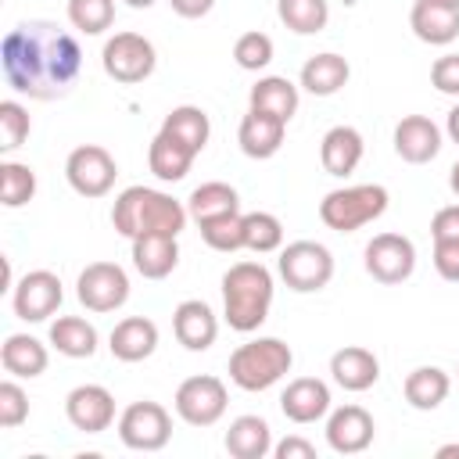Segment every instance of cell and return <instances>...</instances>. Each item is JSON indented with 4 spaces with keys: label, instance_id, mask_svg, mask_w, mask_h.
I'll list each match as a JSON object with an SVG mask.
<instances>
[{
    "label": "cell",
    "instance_id": "obj_1",
    "mask_svg": "<svg viewBox=\"0 0 459 459\" xmlns=\"http://www.w3.org/2000/svg\"><path fill=\"white\" fill-rule=\"evenodd\" d=\"M0 65H4V82L14 93L32 100H57L79 79L82 50L79 39L57 22L32 18L7 29L0 43Z\"/></svg>",
    "mask_w": 459,
    "mask_h": 459
},
{
    "label": "cell",
    "instance_id": "obj_2",
    "mask_svg": "<svg viewBox=\"0 0 459 459\" xmlns=\"http://www.w3.org/2000/svg\"><path fill=\"white\" fill-rule=\"evenodd\" d=\"M186 219H190L186 204H179L172 194L154 190V186H126L111 204V226L126 240H133L140 233H172V237H179Z\"/></svg>",
    "mask_w": 459,
    "mask_h": 459
},
{
    "label": "cell",
    "instance_id": "obj_3",
    "mask_svg": "<svg viewBox=\"0 0 459 459\" xmlns=\"http://www.w3.org/2000/svg\"><path fill=\"white\" fill-rule=\"evenodd\" d=\"M273 273L262 262H233L222 273V316L230 330L255 333L269 319L273 305Z\"/></svg>",
    "mask_w": 459,
    "mask_h": 459
},
{
    "label": "cell",
    "instance_id": "obj_4",
    "mask_svg": "<svg viewBox=\"0 0 459 459\" xmlns=\"http://www.w3.org/2000/svg\"><path fill=\"white\" fill-rule=\"evenodd\" d=\"M294 366V351L290 344H283L280 337H255L247 344H240L230 355V380L240 391H269L273 384H280Z\"/></svg>",
    "mask_w": 459,
    "mask_h": 459
},
{
    "label": "cell",
    "instance_id": "obj_5",
    "mask_svg": "<svg viewBox=\"0 0 459 459\" xmlns=\"http://www.w3.org/2000/svg\"><path fill=\"white\" fill-rule=\"evenodd\" d=\"M387 186L380 183H355V186H337L319 201V219L326 230L337 233H355L369 222H377L387 212Z\"/></svg>",
    "mask_w": 459,
    "mask_h": 459
},
{
    "label": "cell",
    "instance_id": "obj_6",
    "mask_svg": "<svg viewBox=\"0 0 459 459\" xmlns=\"http://www.w3.org/2000/svg\"><path fill=\"white\" fill-rule=\"evenodd\" d=\"M276 269H280V280L290 290L312 294V290H323L333 280V255L319 240H294L280 251Z\"/></svg>",
    "mask_w": 459,
    "mask_h": 459
},
{
    "label": "cell",
    "instance_id": "obj_7",
    "mask_svg": "<svg viewBox=\"0 0 459 459\" xmlns=\"http://www.w3.org/2000/svg\"><path fill=\"white\" fill-rule=\"evenodd\" d=\"M100 65H104V75L108 79L126 82V86H136V82L151 79V72L158 65V50L140 32H115L104 43V50H100Z\"/></svg>",
    "mask_w": 459,
    "mask_h": 459
},
{
    "label": "cell",
    "instance_id": "obj_8",
    "mask_svg": "<svg viewBox=\"0 0 459 459\" xmlns=\"http://www.w3.org/2000/svg\"><path fill=\"white\" fill-rule=\"evenodd\" d=\"M118 437L133 452H161L172 437V416L161 402L140 398L122 409L118 416Z\"/></svg>",
    "mask_w": 459,
    "mask_h": 459
},
{
    "label": "cell",
    "instance_id": "obj_9",
    "mask_svg": "<svg viewBox=\"0 0 459 459\" xmlns=\"http://www.w3.org/2000/svg\"><path fill=\"white\" fill-rule=\"evenodd\" d=\"M176 416L190 427H212L222 420L226 405H230V391L219 377L212 373H197V377H186L179 387H176Z\"/></svg>",
    "mask_w": 459,
    "mask_h": 459
},
{
    "label": "cell",
    "instance_id": "obj_10",
    "mask_svg": "<svg viewBox=\"0 0 459 459\" xmlns=\"http://www.w3.org/2000/svg\"><path fill=\"white\" fill-rule=\"evenodd\" d=\"M115 176H118V165L111 158V151L100 143H79L65 158V179L79 197H90V201L104 197L115 186Z\"/></svg>",
    "mask_w": 459,
    "mask_h": 459
},
{
    "label": "cell",
    "instance_id": "obj_11",
    "mask_svg": "<svg viewBox=\"0 0 459 459\" xmlns=\"http://www.w3.org/2000/svg\"><path fill=\"white\" fill-rule=\"evenodd\" d=\"M75 298L90 312H115L129 301V276L118 262H90L75 280Z\"/></svg>",
    "mask_w": 459,
    "mask_h": 459
},
{
    "label": "cell",
    "instance_id": "obj_12",
    "mask_svg": "<svg viewBox=\"0 0 459 459\" xmlns=\"http://www.w3.org/2000/svg\"><path fill=\"white\" fill-rule=\"evenodd\" d=\"M362 265L377 283H405L416 269V244L402 233H377L362 251Z\"/></svg>",
    "mask_w": 459,
    "mask_h": 459
},
{
    "label": "cell",
    "instance_id": "obj_13",
    "mask_svg": "<svg viewBox=\"0 0 459 459\" xmlns=\"http://www.w3.org/2000/svg\"><path fill=\"white\" fill-rule=\"evenodd\" d=\"M65 301V290H61V276L50 273V269H32L25 273L14 290H11V308L18 319L25 323H47Z\"/></svg>",
    "mask_w": 459,
    "mask_h": 459
},
{
    "label": "cell",
    "instance_id": "obj_14",
    "mask_svg": "<svg viewBox=\"0 0 459 459\" xmlns=\"http://www.w3.org/2000/svg\"><path fill=\"white\" fill-rule=\"evenodd\" d=\"M65 416L82 434H100L115 423V394L104 384H79L65 394Z\"/></svg>",
    "mask_w": 459,
    "mask_h": 459
},
{
    "label": "cell",
    "instance_id": "obj_15",
    "mask_svg": "<svg viewBox=\"0 0 459 459\" xmlns=\"http://www.w3.org/2000/svg\"><path fill=\"white\" fill-rule=\"evenodd\" d=\"M377 423L362 405H337L326 412V445L337 455H359L373 445Z\"/></svg>",
    "mask_w": 459,
    "mask_h": 459
},
{
    "label": "cell",
    "instance_id": "obj_16",
    "mask_svg": "<svg viewBox=\"0 0 459 459\" xmlns=\"http://www.w3.org/2000/svg\"><path fill=\"white\" fill-rule=\"evenodd\" d=\"M172 333L186 351H208L215 344V337H219V319H215L208 301L186 298L172 312Z\"/></svg>",
    "mask_w": 459,
    "mask_h": 459
},
{
    "label": "cell",
    "instance_id": "obj_17",
    "mask_svg": "<svg viewBox=\"0 0 459 459\" xmlns=\"http://www.w3.org/2000/svg\"><path fill=\"white\" fill-rule=\"evenodd\" d=\"M330 405H333L330 387H326V380H319V377H298V380H290V384L283 387V394H280L283 416H287L290 423H301V427L323 420V416L330 412Z\"/></svg>",
    "mask_w": 459,
    "mask_h": 459
},
{
    "label": "cell",
    "instance_id": "obj_18",
    "mask_svg": "<svg viewBox=\"0 0 459 459\" xmlns=\"http://www.w3.org/2000/svg\"><path fill=\"white\" fill-rule=\"evenodd\" d=\"M441 151V129L427 115H405L394 126V154L409 165H427Z\"/></svg>",
    "mask_w": 459,
    "mask_h": 459
},
{
    "label": "cell",
    "instance_id": "obj_19",
    "mask_svg": "<svg viewBox=\"0 0 459 459\" xmlns=\"http://www.w3.org/2000/svg\"><path fill=\"white\" fill-rule=\"evenodd\" d=\"M330 377L337 387H344L351 394L369 391L380 380V359L362 344H344L330 355Z\"/></svg>",
    "mask_w": 459,
    "mask_h": 459
},
{
    "label": "cell",
    "instance_id": "obj_20",
    "mask_svg": "<svg viewBox=\"0 0 459 459\" xmlns=\"http://www.w3.org/2000/svg\"><path fill=\"white\" fill-rule=\"evenodd\" d=\"M108 348L118 362H143L158 348V323L147 319V316H126V319L115 323V330L108 337Z\"/></svg>",
    "mask_w": 459,
    "mask_h": 459
},
{
    "label": "cell",
    "instance_id": "obj_21",
    "mask_svg": "<svg viewBox=\"0 0 459 459\" xmlns=\"http://www.w3.org/2000/svg\"><path fill=\"white\" fill-rule=\"evenodd\" d=\"M283 133H287V122L265 115V111L247 108V115H244L240 126H237V143H240V151H244L247 158L265 161V158H273V154L283 147Z\"/></svg>",
    "mask_w": 459,
    "mask_h": 459
},
{
    "label": "cell",
    "instance_id": "obj_22",
    "mask_svg": "<svg viewBox=\"0 0 459 459\" xmlns=\"http://www.w3.org/2000/svg\"><path fill=\"white\" fill-rule=\"evenodd\" d=\"M362 151H366V143H362V133L355 126H333V129H326L323 140H319L323 172H330L337 179L351 176L359 169V161H362Z\"/></svg>",
    "mask_w": 459,
    "mask_h": 459
},
{
    "label": "cell",
    "instance_id": "obj_23",
    "mask_svg": "<svg viewBox=\"0 0 459 459\" xmlns=\"http://www.w3.org/2000/svg\"><path fill=\"white\" fill-rule=\"evenodd\" d=\"M133 244V269L143 280H165L179 265V244L172 233H140Z\"/></svg>",
    "mask_w": 459,
    "mask_h": 459
},
{
    "label": "cell",
    "instance_id": "obj_24",
    "mask_svg": "<svg viewBox=\"0 0 459 459\" xmlns=\"http://www.w3.org/2000/svg\"><path fill=\"white\" fill-rule=\"evenodd\" d=\"M409 29L416 32V39L430 47H448L459 36V7L437 0H416L409 11Z\"/></svg>",
    "mask_w": 459,
    "mask_h": 459
},
{
    "label": "cell",
    "instance_id": "obj_25",
    "mask_svg": "<svg viewBox=\"0 0 459 459\" xmlns=\"http://www.w3.org/2000/svg\"><path fill=\"white\" fill-rule=\"evenodd\" d=\"M301 90H308L312 97H333L348 79H351V65L333 54V50H323V54H312L305 65H301Z\"/></svg>",
    "mask_w": 459,
    "mask_h": 459
},
{
    "label": "cell",
    "instance_id": "obj_26",
    "mask_svg": "<svg viewBox=\"0 0 459 459\" xmlns=\"http://www.w3.org/2000/svg\"><path fill=\"white\" fill-rule=\"evenodd\" d=\"M0 362L11 377H22V380H32L39 373H47V362H50V351L43 341H36L32 333H7V341L0 344Z\"/></svg>",
    "mask_w": 459,
    "mask_h": 459
},
{
    "label": "cell",
    "instance_id": "obj_27",
    "mask_svg": "<svg viewBox=\"0 0 459 459\" xmlns=\"http://www.w3.org/2000/svg\"><path fill=\"white\" fill-rule=\"evenodd\" d=\"M222 445H226V452H230L233 459H265L276 441H273L269 423H265L262 416H251V412H247V416H237V420L230 423Z\"/></svg>",
    "mask_w": 459,
    "mask_h": 459
},
{
    "label": "cell",
    "instance_id": "obj_28",
    "mask_svg": "<svg viewBox=\"0 0 459 459\" xmlns=\"http://www.w3.org/2000/svg\"><path fill=\"white\" fill-rule=\"evenodd\" d=\"M47 341L65 359H90L97 351V326L82 316H57L47 330Z\"/></svg>",
    "mask_w": 459,
    "mask_h": 459
},
{
    "label": "cell",
    "instance_id": "obj_29",
    "mask_svg": "<svg viewBox=\"0 0 459 459\" xmlns=\"http://www.w3.org/2000/svg\"><path fill=\"white\" fill-rule=\"evenodd\" d=\"M298 86L287 79V75H262L255 86H251V93H247V104L255 108V111H265V115H273V118H280V122H290L294 118V111H298Z\"/></svg>",
    "mask_w": 459,
    "mask_h": 459
},
{
    "label": "cell",
    "instance_id": "obj_30",
    "mask_svg": "<svg viewBox=\"0 0 459 459\" xmlns=\"http://www.w3.org/2000/svg\"><path fill=\"white\" fill-rule=\"evenodd\" d=\"M194 158H197V154H194L186 143L172 140V136L161 133V129H158V136H154L151 147H147V169H151L161 183H179V179L190 172Z\"/></svg>",
    "mask_w": 459,
    "mask_h": 459
},
{
    "label": "cell",
    "instance_id": "obj_31",
    "mask_svg": "<svg viewBox=\"0 0 459 459\" xmlns=\"http://www.w3.org/2000/svg\"><path fill=\"white\" fill-rule=\"evenodd\" d=\"M402 391H405V402H409L412 409L430 412V409H437V405L448 398L452 377H448L441 366H416V369L405 377Z\"/></svg>",
    "mask_w": 459,
    "mask_h": 459
},
{
    "label": "cell",
    "instance_id": "obj_32",
    "mask_svg": "<svg viewBox=\"0 0 459 459\" xmlns=\"http://www.w3.org/2000/svg\"><path fill=\"white\" fill-rule=\"evenodd\" d=\"M186 212H190V219L201 226V222H208V219L240 212V194H237L230 183L212 179V183H201V186L190 190V197H186Z\"/></svg>",
    "mask_w": 459,
    "mask_h": 459
},
{
    "label": "cell",
    "instance_id": "obj_33",
    "mask_svg": "<svg viewBox=\"0 0 459 459\" xmlns=\"http://www.w3.org/2000/svg\"><path fill=\"white\" fill-rule=\"evenodd\" d=\"M161 133H169L172 140H179V143H186L194 154H201V151L208 147L212 122H208L204 108H197V104H179V108H172V111L165 115Z\"/></svg>",
    "mask_w": 459,
    "mask_h": 459
},
{
    "label": "cell",
    "instance_id": "obj_34",
    "mask_svg": "<svg viewBox=\"0 0 459 459\" xmlns=\"http://www.w3.org/2000/svg\"><path fill=\"white\" fill-rule=\"evenodd\" d=\"M276 14L290 32L316 36L330 22V4L326 0H276Z\"/></svg>",
    "mask_w": 459,
    "mask_h": 459
},
{
    "label": "cell",
    "instance_id": "obj_35",
    "mask_svg": "<svg viewBox=\"0 0 459 459\" xmlns=\"http://www.w3.org/2000/svg\"><path fill=\"white\" fill-rule=\"evenodd\" d=\"M36 197V172L25 161H4L0 165V204L22 208Z\"/></svg>",
    "mask_w": 459,
    "mask_h": 459
},
{
    "label": "cell",
    "instance_id": "obj_36",
    "mask_svg": "<svg viewBox=\"0 0 459 459\" xmlns=\"http://www.w3.org/2000/svg\"><path fill=\"white\" fill-rule=\"evenodd\" d=\"M283 244V222L273 212H244V247L255 255L280 251Z\"/></svg>",
    "mask_w": 459,
    "mask_h": 459
},
{
    "label": "cell",
    "instance_id": "obj_37",
    "mask_svg": "<svg viewBox=\"0 0 459 459\" xmlns=\"http://www.w3.org/2000/svg\"><path fill=\"white\" fill-rule=\"evenodd\" d=\"M201 240H204L212 251H222V255L240 251V247H244V212L219 215V219L201 222Z\"/></svg>",
    "mask_w": 459,
    "mask_h": 459
},
{
    "label": "cell",
    "instance_id": "obj_38",
    "mask_svg": "<svg viewBox=\"0 0 459 459\" xmlns=\"http://www.w3.org/2000/svg\"><path fill=\"white\" fill-rule=\"evenodd\" d=\"M68 22L86 36H100L115 22V0H68Z\"/></svg>",
    "mask_w": 459,
    "mask_h": 459
},
{
    "label": "cell",
    "instance_id": "obj_39",
    "mask_svg": "<svg viewBox=\"0 0 459 459\" xmlns=\"http://www.w3.org/2000/svg\"><path fill=\"white\" fill-rule=\"evenodd\" d=\"M273 54H276L273 36H265V32H258V29L237 36V43H233V61H237L244 72H262V68L273 61Z\"/></svg>",
    "mask_w": 459,
    "mask_h": 459
},
{
    "label": "cell",
    "instance_id": "obj_40",
    "mask_svg": "<svg viewBox=\"0 0 459 459\" xmlns=\"http://www.w3.org/2000/svg\"><path fill=\"white\" fill-rule=\"evenodd\" d=\"M29 133H32V118H29V111L18 104V100H0V151L4 154H11V151H18L25 140H29Z\"/></svg>",
    "mask_w": 459,
    "mask_h": 459
},
{
    "label": "cell",
    "instance_id": "obj_41",
    "mask_svg": "<svg viewBox=\"0 0 459 459\" xmlns=\"http://www.w3.org/2000/svg\"><path fill=\"white\" fill-rule=\"evenodd\" d=\"M29 420V394L22 391L18 380H4L0 384V427L14 430Z\"/></svg>",
    "mask_w": 459,
    "mask_h": 459
},
{
    "label": "cell",
    "instance_id": "obj_42",
    "mask_svg": "<svg viewBox=\"0 0 459 459\" xmlns=\"http://www.w3.org/2000/svg\"><path fill=\"white\" fill-rule=\"evenodd\" d=\"M430 82H434L437 93L459 97V54H441L430 65Z\"/></svg>",
    "mask_w": 459,
    "mask_h": 459
},
{
    "label": "cell",
    "instance_id": "obj_43",
    "mask_svg": "<svg viewBox=\"0 0 459 459\" xmlns=\"http://www.w3.org/2000/svg\"><path fill=\"white\" fill-rule=\"evenodd\" d=\"M434 269L441 280L459 283V240H434Z\"/></svg>",
    "mask_w": 459,
    "mask_h": 459
},
{
    "label": "cell",
    "instance_id": "obj_44",
    "mask_svg": "<svg viewBox=\"0 0 459 459\" xmlns=\"http://www.w3.org/2000/svg\"><path fill=\"white\" fill-rule=\"evenodd\" d=\"M430 237L434 240H459V204H445L430 219Z\"/></svg>",
    "mask_w": 459,
    "mask_h": 459
},
{
    "label": "cell",
    "instance_id": "obj_45",
    "mask_svg": "<svg viewBox=\"0 0 459 459\" xmlns=\"http://www.w3.org/2000/svg\"><path fill=\"white\" fill-rule=\"evenodd\" d=\"M273 455L276 459H316V445L305 441L301 434H287L283 441L273 445Z\"/></svg>",
    "mask_w": 459,
    "mask_h": 459
},
{
    "label": "cell",
    "instance_id": "obj_46",
    "mask_svg": "<svg viewBox=\"0 0 459 459\" xmlns=\"http://www.w3.org/2000/svg\"><path fill=\"white\" fill-rule=\"evenodd\" d=\"M169 7H172L179 18H204V14L215 7V0H169Z\"/></svg>",
    "mask_w": 459,
    "mask_h": 459
},
{
    "label": "cell",
    "instance_id": "obj_47",
    "mask_svg": "<svg viewBox=\"0 0 459 459\" xmlns=\"http://www.w3.org/2000/svg\"><path fill=\"white\" fill-rule=\"evenodd\" d=\"M445 133L452 136V143H459V104L448 111V118H445Z\"/></svg>",
    "mask_w": 459,
    "mask_h": 459
},
{
    "label": "cell",
    "instance_id": "obj_48",
    "mask_svg": "<svg viewBox=\"0 0 459 459\" xmlns=\"http://www.w3.org/2000/svg\"><path fill=\"white\" fill-rule=\"evenodd\" d=\"M448 186H452V194L459 197V161H455V165L448 169Z\"/></svg>",
    "mask_w": 459,
    "mask_h": 459
},
{
    "label": "cell",
    "instance_id": "obj_49",
    "mask_svg": "<svg viewBox=\"0 0 459 459\" xmlns=\"http://www.w3.org/2000/svg\"><path fill=\"white\" fill-rule=\"evenodd\" d=\"M434 455H437V459H452V455H459V445H441Z\"/></svg>",
    "mask_w": 459,
    "mask_h": 459
},
{
    "label": "cell",
    "instance_id": "obj_50",
    "mask_svg": "<svg viewBox=\"0 0 459 459\" xmlns=\"http://www.w3.org/2000/svg\"><path fill=\"white\" fill-rule=\"evenodd\" d=\"M126 4H129V7H136V11H143V7H151L154 0H126Z\"/></svg>",
    "mask_w": 459,
    "mask_h": 459
},
{
    "label": "cell",
    "instance_id": "obj_51",
    "mask_svg": "<svg viewBox=\"0 0 459 459\" xmlns=\"http://www.w3.org/2000/svg\"><path fill=\"white\" fill-rule=\"evenodd\" d=\"M437 4H448V7H459V0H437Z\"/></svg>",
    "mask_w": 459,
    "mask_h": 459
},
{
    "label": "cell",
    "instance_id": "obj_52",
    "mask_svg": "<svg viewBox=\"0 0 459 459\" xmlns=\"http://www.w3.org/2000/svg\"><path fill=\"white\" fill-rule=\"evenodd\" d=\"M455 377H459V369H455Z\"/></svg>",
    "mask_w": 459,
    "mask_h": 459
}]
</instances>
